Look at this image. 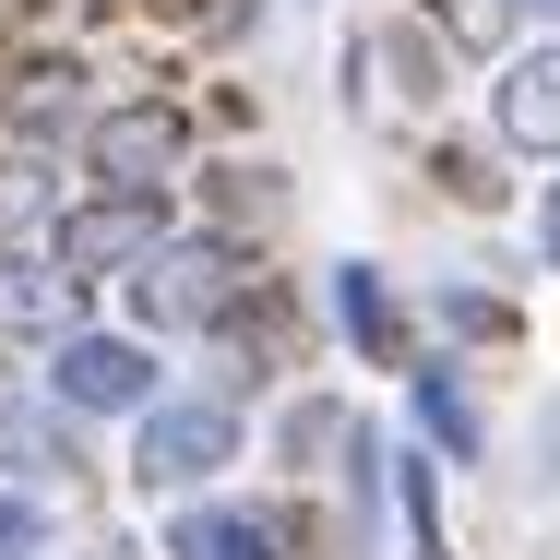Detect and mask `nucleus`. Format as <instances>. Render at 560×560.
<instances>
[{
    "label": "nucleus",
    "mask_w": 560,
    "mask_h": 560,
    "mask_svg": "<svg viewBox=\"0 0 560 560\" xmlns=\"http://www.w3.org/2000/svg\"><path fill=\"white\" fill-rule=\"evenodd\" d=\"M525 275L537 262H513V250H489V262H453V275H430L418 287V323H430V346H453V358H525Z\"/></svg>",
    "instance_id": "obj_10"
},
{
    "label": "nucleus",
    "mask_w": 560,
    "mask_h": 560,
    "mask_svg": "<svg viewBox=\"0 0 560 560\" xmlns=\"http://www.w3.org/2000/svg\"><path fill=\"white\" fill-rule=\"evenodd\" d=\"M72 501H48V489H24V477H0V560H72Z\"/></svg>",
    "instance_id": "obj_19"
},
{
    "label": "nucleus",
    "mask_w": 560,
    "mask_h": 560,
    "mask_svg": "<svg viewBox=\"0 0 560 560\" xmlns=\"http://www.w3.org/2000/svg\"><path fill=\"white\" fill-rule=\"evenodd\" d=\"M513 489H525V501H560V382L537 394V418H525V465H513Z\"/></svg>",
    "instance_id": "obj_20"
},
{
    "label": "nucleus",
    "mask_w": 560,
    "mask_h": 560,
    "mask_svg": "<svg viewBox=\"0 0 560 560\" xmlns=\"http://www.w3.org/2000/svg\"><path fill=\"white\" fill-rule=\"evenodd\" d=\"M418 179H430V203H453V215H525V167L477 119H430L418 131Z\"/></svg>",
    "instance_id": "obj_15"
},
{
    "label": "nucleus",
    "mask_w": 560,
    "mask_h": 560,
    "mask_svg": "<svg viewBox=\"0 0 560 560\" xmlns=\"http://www.w3.org/2000/svg\"><path fill=\"white\" fill-rule=\"evenodd\" d=\"M155 560H335L323 489H203L155 513Z\"/></svg>",
    "instance_id": "obj_4"
},
{
    "label": "nucleus",
    "mask_w": 560,
    "mask_h": 560,
    "mask_svg": "<svg viewBox=\"0 0 560 560\" xmlns=\"http://www.w3.org/2000/svg\"><path fill=\"white\" fill-rule=\"evenodd\" d=\"M250 442H262L250 406H226V394H203V382H167V394L119 430V501H131V513H167V501L238 489Z\"/></svg>",
    "instance_id": "obj_1"
},
{
    "label": "nucleus",
    "mask_w": 560,
    "mask_h": 560,
    "mask_svg": "<svg viewBox=\"0 0 560 560\" xmlns=\"http://www.w3.org/2000/svg\"><path fill=\"white\" fill-rule=\"evenodd\" d=\"M167 226H191L179 191H84V179H72V203H60V226H48V262L108 311L119 287L155 262V238H167Z\"/></svg>",
    "instance_id": "obj_8"
},
{
    "label": "nucleus",
    "mask_w": 560,
    "mask_h": 560,
    "mask_svg": "<svg viewBox=\"0 0 560 560\" xmlns=\"http://www.w3.org/2000/svg\"><path fill=\"white\" fill-rule=\"evenodd\" d=\"M525 262L560 287V167H549V179H525Z\"/></svg>",
    "instance_id": "obj_21"
},
{
    "label": "nucleus",
    "mask_w": 560,
    "mask_h": 560,
    "mask_svg": "<svg viewBox=\"0 0 560 560\" xmlns=\"http://www.w3.org/2000/svg\"><path fill=\"white\" fill-rule=\"evenodd\" d=\"M525 12V36H560V0H513Z\"/></svg>",
    "instance_id": "obj_22"
},
{
    "label": "nucleus",
    "mask_w": 560,
    "mask_h": 560,
    "mask_svg": "<svg viewBox=\"0 0 560 560\" xmlns=\"http://www.w3.org/2000/svg\"><path fill=\"white\" fill-rule=\"evenodd\" d=\"M262 262H275V250H250V238H226V226H167V238H155V262L119 287L108 311L131 323V335H155L167 358H191V346L250 299V275H262Z\"/></svg>",
    "instance_id": "obj_3"
},
{
    "label": "nucleus",
    "mask_w": 560,
    "mask_h": 560,
    "mask_svg": "<svg viewBox=\"0 0 560 560\" xmlns=\"http://www.w3.org/2000/svg\"><path fill=\"white\" fill-rule=\"evenodd\" d=\"M203 155H215V131H203L191 84H108V108L84 119V143H72V179L84 191H179L191 203Z\"/></svg>",
    "instance_id": "obj_2"
},
{
    "label": "nucleus",
    "mask_w": 560,
    "mask_h": 560,
    "mask_svg": "<svg viewBox=\"0 0 560 560\" xmlns=\"http://www.w3.org/2000/svg\"><path fill=\"white\" fill-rule=\"evenodd\" d=\"M60 203H72V155H24V143H0V250L48 238Z\"/></svg>",
    "instance_id": "obj_17"
},
{
    "label": "nucleus",
    "mask_w": 560,
    "mask_h": 560,
    "mask_svg": "<svg viewBox=\"0 0 560 560\" xmlns=\"http://www.w3.org/2000/svg\"><path fill=\"white\" fill-rule=\"evenodd\" d=\"M406 12L442 36L465 72H489V60H513V48H525V12H513V0H406Z\"/></svg>",
    "instance_id": "obj_18"
},
{
    "label": "nucleus",
    "mask_w": 560,
    "mask_h": 560,
    "mask_svg": "<svg viewBox=\"0 0 560 560\" xmlns=\"http://www.w3.org/2000/svg\"><path fill=\"white\" fill-rule=\"evenodd\" d=\"M311 287H323V346H335L346 370H370V382H406V370H418L430 323H418V287H406L382 250H335Z\"/></svg>",
    "instance_id": "obj_7"
},
{
    "label": "nucleus",
    "mask_w": 560,
    "mask_h": 560,
    "mask_svg": "<svg viewBox=\"0 0 560 560\" xmlns=\"http://www.w3.org/2000/svg\"><path fill=\"white\" fill-rule=\"evenodd\" d=\"M370 418H382L370 394H346V382H323V370H311V382H287V394L262 406V442H250V465H262L275 489H335L346 442H358Z\"/></svg>",
    "instance_id": "obj_11"
},
{
    "label": "nucleus",
    "mask_w": 560,
    "mask_h": 560,
    "mask_svg": "<svg viewBox=\"0 0 560 560\" xmlns=\"http://www.w3.org/2000/svg\"><path fill=\"white\" fill-rule=\"evenodd\" d=\"M36 382H48V406H72L96 442H119V430H131V418L179 382V358H167L155 335H131L119 311H96V323H72V335L36 358Z\"/></svg>",
    "instance_id": "obj_6"
},
{
    "label": "nucleus",
    "mask_w": 560,
    "mask_h": 560,
    "mask_svg": "<svg viewBox=\"0 0 560 560\" xmlns=\"http://www.w3.org/2000/svg\"><path fill=\"white\" fill-rule=\"evenodd\" d=\"M370 84H382V119L430 131V119H453V96H465V60H453L418 12H382V24H370Z\"/></svg>",
    "instance_id": "obj_13"
},
{
    "label": "nucleus",
    "mask_w": 560,
    "mask_h": 560,
    "mask_svg": "<svg viewBox=\"0 0 560 560\" xmlns=\"http://www.w3.org/2000/svg\"><path fill=\"white\" fill-rule=\"evenodd\" d=\"M287 215H299V179H287L275 155H238V143H215V155L191 167V226H226V238L275 250V238H287Z\"/></svg>",
    "instance_id": "obj_14"
},
{
    "label": "nucleus",
    "mask_w": 560,
    "mask_h": 560,
    "mask_svg": "<svg viewBox=\"0 0 560 560\" xmlns=\"http://www.w3.org/2000/svg\"><path fill=\"white\" fill-rule=\"evenodd\" d=\"M477 131H489L525 179H549V167H560V36H525L513 60L477 72Z\"/></svg>",
    "instance_id": "obj_12"
},
{
    "label": "nucleus",
    "mask_w": 560,
    "mask_h": 560,
    "mask_svg": "<svg viewBox=\"0 0 560 560\" xmlns=\"http://www.w3.org/2000/svg\"><path fill=\"white\" fill-rule=\"evenodd\" d=\"M72 323H96V299H84L60 262H48V238L0 250V346H12V358H48Z\"/></svg>",
    "instance_id": "obj_16"
},
{
    "label": "nucleus",
    "mask_w": 560,
    "mask_h": 560,
    "mask_svg": "<svg viewBox=\"0 0 560 560\" xmlns=\"http://www.w3.org/2000/svg\"><path fill=\"white\" fill-rule=\"evenodd\" d=\"M299 12H323V0H299Z\"/></svg>",
    "instance_id": "obj_23"
},
{
    "label": "nucleus",
    "mask_w": 560,
    "mask_h": 560,
    "mask_svg": "<svg viewBox=\"0 0 560 560\" xmlns=\"http://www.w3.org/2000/svg\"><path fill=\"white\" fill-rule=\"evenodd\" d=\"M394 430L430 453L442 477H489V465H501L489 382H477V358H453V346H418V370L394 382Z\"/></svg>",
    "instance_id": "obj_9"
},
{
    "label": "nucleus",
    "mask_w": 560,
    "mask_h": 560,
    "mask_svg": "<svg viewBox=\"0 0 560 560\" xmlns=\"http://www.w3.org/2000/svg\"><path fill=\"white\" fill-rule=\"evenodd\" d=\"M108 60L72 36V24H48V36H0V143H24V155H72L84 143V119L108 108Z\"/></svg>",
    "instance_id": "obj_5"
}]
</instances>
